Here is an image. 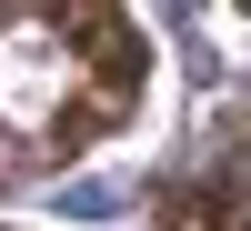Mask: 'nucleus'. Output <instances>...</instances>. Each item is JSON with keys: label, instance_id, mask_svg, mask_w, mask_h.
<instances>
[{"label": "nucleus", "instance_id": "2", "mask_svg": "<svg viewBox=\"0 0 251 231\" xmlns=\"http://www.w3.org/2000/svg\"><path fill=\"white\" fill-rule=\"evenodd\" d=\"M151 221H161V231H221V201H211V191H181V181H171V191L151 201Z\"/></svg>", "mask_w": 251, "mask_h": 231}, {"label": "nucleus", "instance_id": "1", "mask_svg": "<svg viewBox=\"0 0 251 231\" xmlns=\"http://www.w3.org/2000/svg\"><path fill=\"white\" fill-rule=\"evenodd\" d=\"M50 30L80 51V91H71V111L50 121L40 151H91L100 131H121V121L141 111V71H151V51H141V20H131V10H100V0H60Z\"/></svg>", "mask_w": 251, "mask_h": 231}]
</instances>
